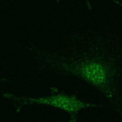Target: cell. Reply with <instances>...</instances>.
Instances as JSON below:
<instances>
[{
    "label": "cell",
    "mask_w": 122,
    "mask_h": 122,
    "mask_svg": "<svg viewBox=\"0 0 122 122\" xmlns=\"http://www.w3.org/2000/svg\"><path fill=\"white\" fill-rule=\"evenodd\" d=\"M41 76L73 77L93 88L109 107L122 116V45L108 29H81L70 32L55 49L28 41L26 45Z\"/></svg>",
    "instance_id": "cell-1"
},
{
    "label": "cell",
    "mask_w": 122,
    "mask_h": 122,
    "mask_svg": "<svg viewBox=\"0 0 122 122\" xmlns=\"http://www.w3.org/2000/svg\"><path fill=\"white\" fill-rule=\"evenodd\" d=\"M1 97L12 104L13 114L19 115L24 110L32 107H50L64 112L70 122L78 121L79 114L83 110L104 109L109 107L105 103H97L84 99L76 92H69L66 88L57 86L50 88L47 94L31 96L5 92Z\"/></svg>",
    "instance_id": "cell-2"
},
{
    "label": "cell",
    "mask_w": 122,
    "mask_h": 122,
    "mask_svg": "<svg viewBox=\"0 0 122 122\" xmlns=\"http://www.w3.org/2000/svg\"><path fill=\"white\" fill-rule=\"evenodd\" d=\"M84 2L85 4V6L86 8L89 10H91L93 9V0H84Z\"/></svg>",
    "instance_id": "cell-3"
},
{
    "label": "cell",
    "mask_w": 122,
    "mask_h": 122,
    "mask_svg": "<svg viewBox=\"0 0 122 122\" xmlns=\"http://www.w3.org/2000/svg\"><path fill=\"white\" fill-rule=\"evenodd\" d=\"M9 81H10V79L8 78L0 76V87L2 86H5V85H6L7 83L9 82Z\"/></svg>",
    "instance_id": "cell-4"
},
{
    "label": "cell",
    "mask_w": 122,
    "mask_h": 122,
    "mask_svg": "<svg viewBox=\"0 0 122 122\" xmlns=\"http://www.w3.org/2000/svg\"><path fill=\"white\" fill-rule=\"evenodd\" d=\"M2 1H13V0H0V2H2Z\"/></svg>",
    "instance_id": "cell-5"
}]
</instances>
